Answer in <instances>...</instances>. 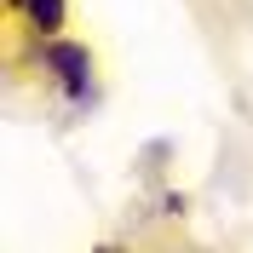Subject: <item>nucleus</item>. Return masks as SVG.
Wrapping results in <instances>:
<instances>
[{
	"instance_id": "f257e3e1",
	"label": "nucleus",
	"mask_w": 253,
	"mask_h": 253,
	"mask_svg": "<svg viewBox=\"0 0 253 253\" xmlns=\"http://www.w3.org/2000/svg\"><path fill=\"white\" fill-rule=\"evenodd\" d=\"M41 63L58 75V86L69 98H86V86H92V52L81 46V41H58L52 35L46 46H41Z\"/></svg>"
},
{
	"instance_id": "f03ea898",
	"label": "nucleus",
	"mask_w": 253,
	"mask_h": 253,
	"mask_svg": "<svg viewBox=\"0 0 253 253\" xmlns=\"http://www.w3.org/2000/svg\"><path fill=\"white\" fill-rule=\"evenodd\" d=\"M23 17H29L35 29L52 41V35L63 29V0H23Z\"/></svg>"
}]
</instances>
